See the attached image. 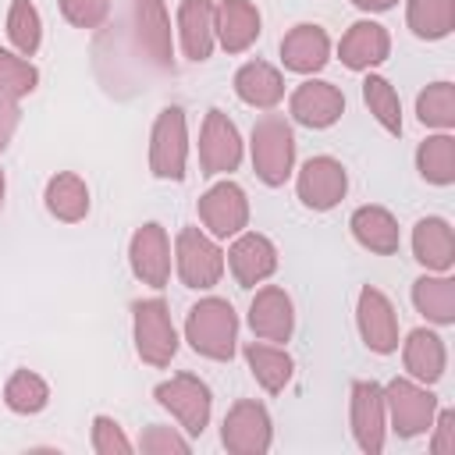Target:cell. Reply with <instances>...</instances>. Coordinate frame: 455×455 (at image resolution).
Here are the masks:
<instances>
[{"label": "cell", "instance_id": "16", "mask_svg": "<svg viewBox=\"0 0 455 455\" xmlns=\"http://www.w3.org/2000/svg\"><path fill=\"white\" fill-rule=\"evenodd\" d=\"M327 32L320 25H295L284 39H281V57H284V68L291 71H316L327 64Z\"/></svg>", "mask_w": 455, "mask_h": 455}, {"label": "cell", "instance_id": "19", "mask_svg": "<svg viewBox=\"0 0 455 455\" xmlns=\"http://www.w3.org/2000/svg\"><path fill=\"white\" fill-rule=\"evenodd\" d=\"M249 327L267 341H284L291 334V302L281 288H263L249 309Z\"/></svg>", "mask_w": 455, "mask_h": 455}, {"label": "cell", "instance_id": "7", "mask_svg": "<svg viewBox=\"0 0 455 455\" xmlns=\"http://www.w3.org/2000/svg\"><path fill=\"white\" fill-rule=\"evenodd\" d=\"M345 167L331 156H313L299 171V199L309 210H331L345 196Z\"/></svg>", "mask_w": 455, "mask_h": 455}, {"label": "cell", "instance_id": "36", "mask_svg": "<svg viewBox=\"0 0 455 455\" xmlns=\"http://www.w3.org/2000/svg\"><path fill=\"white\" fill-rule=\"evenodd\" d=\"M36 68L28 64V60H21V57H14V53H7V50H0V89L7 92V96H25V92H32L36 89Z\"/></svg>", "mask_w": 455, "mask_h": 455}, {"label": "cell", "instance_id": "38", "mask_svg": "<svg viewBox=\"0 0 455 455\" xmlns=\"http://www.w3.org/2000/svg\"><path fill=\"white\" fill-rule=\"evenodd\" d=\"M128 451L132 444L121 437V430H117V423H110L107 416H100L96 419V451Z\"/></svg>", "mask_w": 455, "mask_h": 455}, {"label": "cell", "instance_id": "37", "mask_svg": "<svg viewBox=\"0 0 455 455\" xmlns=\"http://www.w3.org/2000/svg\"><path fill=\"white\" fill-rule=\"evenodd\" d=\"M60 11L71 25L92 28L110 14V0H60Z\"/></svg>", "mask_w": 455, "mask_h": 455}, {"label": "cell", "instance_id": "4", "mask_svg": "<svg viewBox=\"0 0 455 455\" xmlns=\"http://www.w3.org/2000/svg\"><path fill=\"white\" fill-rule=\"evenodd\" d=\"M220 270H224L220 249L210 238H203L196 228H185L178 235V274H181V281L188 288H210V284H217Z\"/></svg>", "mask_w": 455, "mask_h": 455}, {"label": "cell", "instance_id": "18", "mask_svg": "<svg viewBox=\"0 0 455 455\" xmlns=\"http://www.w3.org/2000/svg\"><path fill=\"white\" fill-rule=\"evenodd\" d=\"M387 46H391V43H387V32H384L380 25H373V21H355V25L345 32L338 53H341L345 68L363 71V68H370V64H380V60L387 57Z\"/></svg>", "mask_w": 455, "mask_h": 455}, {"label": "cell", "instance_id": "29", "mask_svg": "<svg viewBox=\"0 0 455 455\" xmlns=\"http://www.w3.org/2000/svg\"><path fill=\"white\" fill-rule=\"evenodd\" d=\"M416 160H419V171H423L427 181H434V185H451L455 181V139H448V135L427 139L419 146Z\"/></svg>", "mask_w": 455, "mask_h": 455}, {"label": "cell", "instance_id": "10", "mask_svg": "<svg viewBox=\"0 0 455 455\" xmlns=\"http://www.w3.org/2000/svg\"><path fill=\"white\" fill-rule=\"evenodd\" d=\"M384 405L391 409V419H395V430L402 437H412L419 430L430 427V416H434V395L419 391L416 384L409 380H391L387 384V398Z\"/></svg>", "mask_w": 455, "mask_h": 455}, {"label": "cell", "instance_id": "34", "mask_svg": "<svg viewBox=\"0 0 455 455\" xmlns=\"http://www.w3.org/2000/svg\"><path fill=\"white\" fill-rule=\"evenodd\" d=\"M7 36L21 53H36L39 50V14L28 0H14L11 4V18H7Z\"/></svg>", "mask_w": 455, "mask_h": 455}, {"label": "cell", "instance_id": "27", "mask_svg": "<svg viewBox=\"0 0 455 455\" xmlns=\"http://www.w3.org/2000/svg\"><path fill=\"white\" fill-rule=\"evenodd\" d=\"M46 206L60 220H78L89 210V192L75 174H57L46 185Z\"/></svg>", "mask_w": 455, "mask_h": 455}, {"label": "cell", "instance_id": "15", "mask_svg": "<svg viewBox=\"0 0 455 455\" xmlns=\"http://www.w3.org/2000/svg\"><path fill=\"white\" fill-rule=\"evenodd\" d=\"M267 412L256 402H238L224 419V444L235 451H263L270 444Z\"/></svg>", "mask_w": 455, "mask_h": 455}, {"label": "cell", "instance_id": "13", "mask_svg": "<svg viewBox=\"0 0 455 455\" xmlns=\"http://www.w3.org/2000/svg\"><path fill=\"white\" fill-rule=\"evenodd\" d=\"M345 110V96L331 85V82H302L291 96V114L295 121L309 124V128H327L341 117Z\"/></svg>", "mask_w": 455, "mask_h": 455}, {"label": "cell", "instance_id": "21", "mask_svg": "<svg viewBox=\"0 0 455 455\" xmlns=\"http://www.w3.org/2000/svg\"><path fill=\"white\" fill-rule=\"evenodd\" d=\"M412 249H416V259H419L423 267L448 270L451 259H455V238H451L448 220H441V217L419 220L416 231H412Z\"/></svg>", "mask_w": 455, "mask_h": 455}, {"label": "cell", "instance_id": "3", "mask_svg": "<svg viewBox=\"0 0 455 455\" xmlns=\"http://www.w3.org/2000/svg\"><path fill=\"white\" fill-rule=\"evenodd\" d=\"M135 341H139V355L146 363H153V366L171 363V355L178 348V338H174L167 306L160 299L135 302Z\"/></svg>", "mask_w": 455, "mask_h": 455}, {"label": "cell", "instance_id": "9", "mask_svg": "<svg viewBox=\"0 0 455 455\" xmlns=\"http://www.w3.org/2000/svg\"><path fill=\"white\" fill-rule=\"evenodd\" d=\"M199 217H203V224H206L217 238H228V235L242 231V228H245V217H249V206H245L242 188L231 185V181L213 185V188L199 199Z\"/></svg>", "mask_w": 455, "mask_h": 455}, {"label": "cell", "instance_id": "23", "mask_svg": "<svg viewBox=\"0 0 455 455\" xmlns=\"http://www.w3.org/2000/svg\"><path fill=\"white\" fill-rule=\"evenodd\" d=\"M352 235H355L366 249L384 252V256L398 249V224H395V217H391L387 210H380V206H359V210L352 213Z\"/></svg>", "mask_w": 455, "mask_h": 455}, {"label": "cell", "instance_id": "33", "mask_svg": "<svg viewBox=\"0 0 455 455\" xmlns=\"http://www.w3.org/2000/svg\"><path fill=\"white\" fill-rule=\"evenodd\" d=\"M416 110H419V121H423V124L451 128V124H455V96H451V85H448V82L427 85V92H419Z\"/></svg>", "mask_w": 455, "mask_h": 455}, {"label": "cell", "instance_id": "30", "mask_svg": "<svg viewBox=\"0 0 455 455\" xmlns=\"http://www.w3.org/2000/svg\"><path fill=\"white\" fill-rule=\"evenodd\" d=\"M245 359H249L256 380H259L267 391H281V387L288 384V377H291V359H288L281 348H274V345H259V341H256V345L245 348Z\"/></svg>", "mask_w": 455, "mask_h": 455}, {"label": "cell", "instance_id": "6", "mask_svg": "<svg viewBox=\"0 0 455 455\" xmlns=\"http://www.w3.org/2000/svg\"><path fill=\"white\" fill-rule=\"evenodd\" d=\"M153 174L160 178H181L185 174V117L178 107H167L153 128V149H149Z\"/></svg>", "mask_w": 455, "mask_h": 455}, {"label": "cell", "instance_id": "8", "mask_svg": "<svg viewBox=\"0 0 455 455\" xmlns=\"http://www.w3.org/2000/svg\"><path fill=\"white\" fill-rule=\"evenodd\" d=\"M156 398H160V405H167L185 423V430L203 434V427L210 419V391H206L203 380H196V377H174V380H167V384L156 387Z\"/></svg>", "mask_w": 455, "mask_h": 455}, {"label": "cell", "instance_id": "2", "mask_svg": "<svg viewBox=\"0 0 455 455\" xmlns=\"http://www.w3.org/2000/svg\"><path fill=\"white\" fill-rule=\"evenodd\" d=\"M291 160H295L291 128L284 124V117L263 114L256 121V128H252V164H256V174L267 185H284V178L291 174Z\"/></svg>", "mask_w": 455, "mask_h": 455}, {"label": "cell", "instance_id": "26", "mask_svg": "<svg viewBox=\"0 0 455 455\" xmlns=\"http://www.w3.org/2000/svg\"><path fill=\"white\" fill-rule=\"evenodd\" d=\"M412 302L434 323H451L455 320V284L448 277H419L416 288H412Z\"/></svg>", "mask_w": 455, "mask_h": 455}, {"label": "cell", "instance_id": "20", "mask_svg": "<svg viewBox=\"0 0 455 455\" xmlns=\"http://www.w3.org/2000/svg\"><path fill=\"white\" fill-rule=\"evenodd\" d=\"M217 32H220V43L231 53H238V50H245L259 36V11L249 0H220V7H217Z\"/></svg>", "mask_w": 455, "mask_h": 455}, {"label": "cell", "instance_id": "22", "mask_svg": "<svg viewBox=\"0 0 455 455\" xmlns=\"http://www.w3.org/2000/svg\"><path fill=\"white\" fill-rule=\"evenodd\" d=\"M181 25V46L192 60H206L213 46V7L210 0H185L178 11Z\"/></svg>", "mask_w": 455, "mask_h": 455}, {"label": "cell", "instance_id": "35", "mask_svg": "<svg viewBox=\"0 0 455 455\" xmlns=\"http://www.w3.org/2000/svg\"><path fill=\"white\" fill-rule=\"evenodd\" d=\"M7 405L14 412H39L46 405V384L28 373V370H18L11 380H7Z\"/></svg>", "mask_w": 455, "mask_h": 455}, {"label": "cell", "instance_id": "32", "mask_svg": "<svg viewBox=\"0 0 455 455\" xmlns=\"http://www.w3.org/2000/svg\"><path fill=\"white\" fill-rule=\"evenodd\" d=\"M363 100H366V107H370V114H377V121L387 128V132H402V110H398V96H395V89L380 78V75H370L366 82H363Z\"/></svg>", "mask_w": 455, "mask_h": 455}, {"label": "cell", "instance_id": "12", "mask_svg": "<svg viewBox=\"0 0 455 455\" xmlns=\"http://www.w3.org/2000/svg\"><path fill=\"white\" fill-rule=\"evenodd\" d=\"M132 267L146 284H153V288L167 284L171 249H167V235H164L160 224H146V228L135 231V238H132Z\"/></svg>", "mask_w": 455, "mask_h": 455}, {"label": "cell", "instance_id": "1", "mask_svg": "<svg viewBox=\"0 0 455 455\" xmlns=\"http://www.w3.org/2000/svg\"><path fill=\"white\" fill-rule=\"evenodd\" d=\"M235 331H238V320H235V309L224 299H206V302L192 306L188 323H185V334H188L192 348L210 355V359H231Z\"/></svg>", "mask_w": 455, "mask_h": 455}, {"label": "cell", "instance_id": "11", "mask_svg": "<svg viewBox=\"0 0 455 455\" xmlns=\"http://www.w3.org/2000/svg\"><path fill=\"white\" fill-rule=\"evenodd\" d=\"M359 331L373 352H395L398 348V320L391 302L377 288H363L359 295Z\"/></svg>", "mask_w": 455, "mask_h": 455}, {"label": "cell", "instance_id": "5", "mask_svg": "<svg viewBox=\"0 0 455 455\" xmlns=\"http://www.w3.org/2000/svg\"><path fill=\"white\" fill-rule=\"evenodd\" d=\"M238 160H242L238 128H235L220 110H210V114H206V124H203V142H199V164H203V174L235 171Z\"/></svg>", "mask_w": 455, "mask_h": 455}, {"label": "cell", "instance_id": "28", "mask_svg": "<svg viewBox=\"0 0 455 455\" xmlns=\"http://www.w3.org/2000/svg\"><path fill=\"white\" fill-rule=\"evenodd\" d=\"M455 0H409V28L423 39H441L451 32Z\"/></svg>", "mask_w": 455, "mask_h": 455}, {"label": "cell", "instance_id": "42", "mask_svg": "<svg viewBox=\"0 0 455 455\" xmlns=\"http://www.w3.org/2000/svg\"><path fill=\"white\" fill-rule=\"evenodd\" d=\"M0 206H4V171H0Z\"/></svg>", "mask_w": 455, "mask_h": 455}, {"label": "cell", "instance_id": "14", "mask_svg": "<svg viewBox=\"0 0 455 455\" xmlns=\"http://www.w3.org/2000/svg\"><path fill=\"white\" fill-rule=\"evenodd\" d=\"M228 267H231V274L238 277V284L252 288L256 281H263V277L274 274L277 252H274V245H270L263 235H242V238L231 245V252H228Z\"/></svg>", "mask_w": 455, "mask_h": 455}, {"label": "cell", "instance_id": "39", "mask_svg": "<svg viewBox=\"0 0 455 455\" xmlns=\"http://www.w3.org/2000/svg\"><path fill=\"white\" fill-rule=\"evenodd\" d=\"M7 100H11V96L0 89V149L7 146V135H11V128H14V114H18Z\"/></svg>", "mask_w": 455, "mask_h": 455}, {"label": "cell", "instance_id": "25", "mask_svg": "<svg viewBox=\"0 0 455 455\" xmlns=\"http://www.w3.org/2000/svg\"><path fill=\"white\" fill-rule=\"evenodd\" d=\"M405 370L419 380H437L444 373V345L434 331H412L405 341Z\"/></svg>", "mask_w": 455, "mask_h": 455}, {"label": "cell", "instance_id": "24", "mask_svg": "<svg viewBox=\"0 0 455 455\" xmlns=\"http://www.w3.org/2000/svg\"><path fill=\"white\" fill-rule=\"evenodd\" d=\"M235 89H238V96L245 100V103H252V107H274L281 96H284V82H281V75L270 68V64H263V60H252V64H245L238 75H235Z\"/></svg>", "mask_w": 455, "mask_h": 455}, {"label": "cell", "instance_id": "41", "mask_svg": "<svg viewBox=\"0 0 455 455\" xmlns=\"http://www.w3.org/2000/svg\"><path fill=\"white\" fill-rule=\"evenodd\" d=\"M355 7H363V11H387V7H395V0H352Z\"/></svg>", "mask_w": 455, "mask_h": 455}, {"label": "cell", "instance_id": "17", "mask_svg": "<svg viewBox=\"0 0 455 455\" xmlns=\"http://www.w3.org/2000/svg\"><path fill=\"white\" fill-rule=\"evenodd\" d=\"M352 427L366 451L380 448V427H384V395L373 380H359L352 387Z\"/></svg>", "mask_w": 455, "mask_h": 455}, {"label": "cell", "instance_id": "40", "mask_svg": "<svg viewBox=\"0 0 455 455\" xmlns=\"http://www.w3.org/2000/svg\"><path fill=\"white\" fill-rule=\"evenodd\" d=\"M441 437L434 441V451H451L455 444H451V427H455V412H441Z\"/></svg>", "mask_w": 455, "mask_h": 455}, {"label": "cell", "instance_id": "31", "mask_svg": "<svg viewBox=\"0 0 455 455\" xmlns=\"http://www.w3.org/2000/svg\"><path fill=\"white\" fill-rule=\"evenodd\" d=\"M139 28H142V46H149V53L160 64H167L171 60V32H167L160 0H139Z\"/></svg>", "mask_w": 455, "mask_h": 455}]
</instances>
